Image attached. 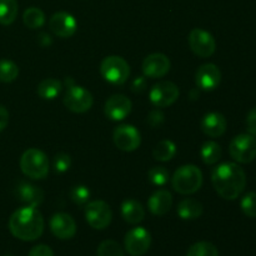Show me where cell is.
<instances>
[{
	"label": "cell",
	"mask_w": 256,
	"mask_h": 256,
	"mask_svg": "<svg viewBox=\"0 0 256 256\" xmlns=\"http://www.w3.org/2000/svg\"><path fill=\"white\" fill-rule=\"evenodd\" d=\"M70 199L76 205L88 204L90 199V190L84 185H76L70 190Z\"/></svg>",
	"instance_id": "obj_32"
},
{
	"label": "cell",
	"mask_w": 256,
	"mask_h": 256,
	"mask_svg": "<svg viewBox=\"0 0 256 256\" xmlns=\"http://www.w3.org/2000/svg\"><path fill=\"white\" fill-rule=\"evenodd\" d=\"M240 206L248 218H256V192H249L245 195L242 199Z\"/></svg>",
	"instance_id": "obj_33"
},
{
	"label": "cell",
	"mask_w": 256,
	"mask_h": 256,
	"mask_svg": "<svg viewBox=\"0 0 256 256\" xmlns=\"http://www.w3.org/2000/svg\"><path fill=\"white\" fill-rule=\"evenodd\" d=\"M146 122H148V124L150 125V126L159 128L160 125L164 122V114H162V112H160L159 109L152 110V112H150V114H149V116H148Z\"/></svg>",
	"instance_id": "obj_35"
},
{
	"label": "cell",
	"mask_w": 256,
	"mask_h": 256,
	"mask_svg": "<svg viewBox=\"0 0 256 256\" xmlns=\"http://www.w3.org/2000/svg\"><path fill=\"white\" fill-rule=\"evenodd\" d=\"M186 256H219V252L212 242H199L190 246Z\"/></svg>",
	"instance_id": "obj_29"
},
{
	"label": "cell",
	"mask_w": 256,
	"mask_h": 256,
	"mask_svg": "<svg viewBox=\"0 0 256 256\" xmlns=\"http://www.w3.org/2000/svg\"><path fill=\"white\" fill-rule=\"evenodd\" d=\"M4 256H14V255H12V254H6V255H4Z\"/></svg>",
	"instance_id": "obj_42"
},
{
	"label": "cell",
	"mask_w": 256,
	"mask_h": 256,
	"mask_svg": "<svg viewBox=\"0 0 256 256\" xmlns=\"http://www.w3.org/2000/svg\"><path fill=\"white\" fill-rule=\"evenodd\" d=\"M29 256H54V252L48 245H36L30 250Z\"/></svg>",
	"instance_id": "obj_36"
},
{
	"label": "cell",
	"mask_w": 256,
	"mask_h": 256,
	"mask_svg": "<svg viewBox=\"0 0 256 256\" xmlns=\"http://www.w3.org/2000/svg\"><path fill=\"white\" fill-rule=\"evenodd\" d=\"M100 72L108 82L112 85H122L130 75V66L122 56H106L100 64Z\"/></svg>",
	"instance_id": "obj_5"
},
{
	"label": "cell",
	"mask_w": 256,
	"mask_h": 256,
	"mask_svg": "<svg viewBox=\"0 0 256 256\" xmlns=\"http://www.w3.org/2000/svg\"><path fill=\"white\" fill-rule=\"evenodd\" d=\"M19 75V68L14 62L8 59L0 60V82H12Z\"/></svg>",
	"instance_id": "obj_28"
},
{
	"label": "cell",
	"mask_w": 256,
	"mask_h": 256,
	"mask_svg": "<svg viewBox=\"0 0 256 256\" xmlns=\"http://www.w3.org/2000/svg\"><path fill=\"white\" fill-rule=\"evenodd\" d=\"M150 245H152V236H150V232L144 228H134L125 235L124 246L129 255H145L150 249Z\"/></svg>",
	"instance_id": "obj_9"
},
{
	"label": "cell",
	"mask_w": 256,
	"mask_h": 256,
	"mask_svg": "<svg viewBox=\"0 0 256 256\" xmlns=\"http://www.w3.org/2000/svg\"><path fill=\"white\" fill-rule=\"evenodd\" d=\"M195 78V82L199 89L212 92L219 86L222 82V72L215 64H204L198 69Z\"/></svg>",
	"instance_id": "obj_16"
},
{
	"label": "cell",
	"mask_w": 256,
	"mask_h": 256,
	"mask_svg": "<svg viewBox=\"0 0 256 256\" xmlns=\"http://www.w3.org/2000/svg\"><path fill=\"white\" fill-rule=\"evenodd\" d=\"M49 26L52 32L59 38L72 36L76 32L78 22L72 14L66 12H55L49 20Z\"/></svg>",
	"instance_id": "obj_14"
},
{
	"label": "cell",
	"mask_w": 256,
	"mask_h": 256,
	"mask_svg": "<svg viewBox=\"0 0 256 256\" xmlns=\"http://www.w3.org/2000/svg\"><path fill=\"white\" fill-rule=\"evenodd\" d=\"M20 169L30 179H44L49 172V160L42 150L28 149L20 158Z\"/></svg>",
	"instance_id": "obj_4"
},
{
	"label": "cell",
	"mask_w": 256,
	"mask_h": 256,
	"mask_svg": "<svg viewBox=\"0 0 256 256\" xmlns=\"http://www.w3.org/2000/svg\"><path fill=\"white\" fill-rule=\"evenodd\" d=\"M50 230L60 240H69L76 234V222L65 212H58L50 219Z\"/></svg>",
	"instance_id": "obj_15"
},
{
	"label": "cell",
	"mask_w": 256,
	"mask_h": 256,
	"mask_svg": "<svg viewBox=\"0 0 256 256\" xmlns=\"http://www.w3.org/2000/svg\"><path fill=\"white\" fill-rule=\"evenodd\" d=\"M38 40H39V42L42 46H48V45L52 44V38L48 34H45V32H42V34L39 35V39Z\"/></svg>",
	"instance_id": "obj_40"
},
{
	"label": "cell",
	"mask_w": 256,
	"mask_h": 256,
	"mask_svg": "<svg viewBox=\"0 0 256 256\" xmlns=\"http://www.w3.org/2000/svg\"><path fill=\"white\" fill-rule=\"evenodd\" d=\"M229 152L235 162L249 164L256 158V139L252 134H240L232 140Z\"/></svg>",
	"instance_id": "obj_6"
},
{
	"label": "cell",
	"mask_w": 256,
	"mask_h": 256,
	"mask_svg": "<svg viewBox=\"0 0 256 256\" xmlns=\"http://www.w3.org/2000/svg\"><path fill=\"white\" fill-rule=\"evenodd\" d=\"M179 95V88L174 82H160L150 90V102L156 108H168L176 102Z\"/></svg>",
	"instance_id": "obj_11"
},
{
	"label": "cell",
	"mask_w": 256,
	"mask_h": 256,
	"mask_svg": "<svg viewBox=\"0 0 256 256\" xmlns=\"http://www.w3.org/2000/svg\"><path fill=\"white\" fill-rule=\"evenodd\" d=\"M44 218L34 206H24L12 212L9 219V230L16 239L34 242L44 232Z\"/></svg>",
	"instance_id": "obj_2"
},
{
	"label": "cell",
	"mask_w": 256,
	"mask_h": 256,
	"mask_svg": "<svg viewBox=\"0 0 256 256\" xmlns=\"http://www.w3.org/2000/svg\"><path fill=\"white\" fill-rule=\"evenodd\" d=\"M122 216L129 224H139L144 220L145 210L139 202L128 199L122 205Z\"/></svg>",
	"instance_id": "obj_21"
},
{
	"label": "cell",
	"mask_w": 256,
	"mask_h": 256,
	"mask_svg": "<svg viewBox=\"0 0 256 256\" xmlns=\"http://www.w3.org/2000/svg\"><path fill=\"white\" fill-rule=\"evenodd\" d=\"M200 155H202V159L205 164L214 165L222 158V148H220V145L218 142H206L202 146Z\"/></svg>",
	"instance_id": "obj_26"
},
{
	"label": "cell",
	"mask_w": 256,
	"mask_h": 256,
	"mask_svg": "<svg viewBox=\"0 0 256 256\" xmlns=\"http://www.w3.org/2000/svg\"><path fill=\"white\" fill-rule=\"evenodd\" d=\"M9 124V112L6 110V108L0 105V132L5 129Z\"/></svg>",
	"instance_id": "obj_39"
},
{
	"label": "cell",
	"mask_w": 256,
	"mask_h": 256,
	"mask_svg": "<svg viewBox=\"0 0 256 256\" xmlns=\"http://www.w3.org/2000/svg\"><path fill=\"white\" fill-rule=\"evenodd\" d=\"M176 212L182 220H195L202 216V204L195 199H184L178 205Z\"/></svg>",
	"instance_id": "obj_22"
},
{
	"label": "cell",
	"mask_w": 256,
	"mask_h": 256,
	"mask_svg": "<svg viewBox=\"0 0 256 256\" xmlns=\"http://www.w3.org/2000/svg\"><path fill=\"white\" fill-rule=\"evenodd\" d=\"M246 126H248V132H249L252 135H254V136H256V108H254L252 110H250V112L248 114Z\"/></svg>",
	"instance_id": "obj_37"
},
{
	"label": "cell",
	"mask_w": 256,
	"mask_h": 256,
	"mask_svg": "<svg viewBox=\"0 0 256 256\" xmlns=\"http://www.w3.org/2000/svg\"><path fill=\"white\" fill-rule=\"evenodd\" d=\"M172 206V196L170 192L165 189L156 190L152 196L149 198L148 202V208H149L150 212L158 216H162L166 214Z\"/></svg>",
	"instance_id": "obj_20"
},
{
	"label": "cell",
	"mask_w": 256,
	"mask_h": 256,
	"mask_svg": "<svg viewBox=\"0 0 256 256\" xmlns=\"http://www.w3.org/2000/svg\"><path fill=\"white\" fill-rule=\"evenodd\" d=\"M52 166H54V170L56 172H65L72 166V159L65 152H59V154H56L54 156Z\"/></svg>",
	"instance_id": "obj_34"
},
{
	"label": "cell",
	"mask_w": 256,
	"mask_h": 256,
	"mask_svg": "<svg viewBox=\"0 0 256 256\" xmlns=\"http://www.w3.org/2000/svg\"><path fill=\"white\" fill-rule=\"evenodd\" d=\"M212 182L222 199L235 200L244 192L246 175L235 162H224L212 170Z\"/></svg>",
	"instance_id": "obj_1"
},
{
	"label": "cell",
	"mask_w": 256,
	"mask_h": 256,
	"mask_svg": "<svg viewBox=\"0 0 256 256\" xmlns=\"http://www.w3.org/2000/svg\"><path fill=\"white\" fill-rule=\"evenodd\" d=\"M22 22H24L25 26L29 29H40L45 24V14L42 9L36 6L28 8L22 15Z\"/></svg>",
	"instance_id": "obj_25"
},
{
	"label": "cell",
	"mask_w": 256,
	"mask_h": 256,
	"mask_svg": "<svg viewBox=\"0 0 256 256\" xmlns=\"http://www.w3.org/2000/svg\"><path fill=\"white\" fill-rule=\"evenodd\" d=\"M226 119L220 112H209L202 120V130L210 138L222 136L226 130Z\"/></svg>",
	"instance_id": "obj_19"
},
{
	"label": "cell",
	"mask_w": 256,
	"mask_h": 256,
	"mask_svg": "<svg viewBox=\"0 0 256 256\" xmlns=\"http://www.w3.org/2000/svg\"><path fill=\"white\" fill-rule=\"evenodd\" d=\"M189 45L195 55L200 58H210L216 49V42L209 32L204 29H192L189 34Z\"/></svg>",
	"instance_id": "obj_10"
},
{
	"label": "cell",
	"mask_w": 256,
	"mask_h": 256,
	"mask_svg": "<svg viewBox=\"0 0 256 256\" xmlns=\"http://www.w3.org/2000/svg\"><path fill=\"white\" fill-rule=\"evenodd\" d=\"M152 155H154V158L158 162H169V160H172L176 155V145L172 140H162L155 146Z\"/></svg>",
	"instance_id": "obj_27"
},
{
	"label": "cell",
	"mask_w": 256,
	"mask_h": 256,
	"mask_svg": "<svg viewBox=\"0 0 256 256\" xmlns=\"http://www.w3.org/2000/svg\"><path fill=\"white\" fill-rule=\"evenodd\" d=\"M92 102H94V99H92V92L79 85H72L68 88L65 92L64 105L72 112H78V114L86 112L88 110L92 109Z\"/></svg>",
	"instance_id": "obj_8"
},
{
	"label": "cell",
	"mask_w": 256,
	"mask_h": 256,
	"mask_svg": "<svg viewBox=\"0 0 256 256\" xmlns=\"http://www.w3.org/2000/svg\"><path fill=\"white\" fill-rule=\"evenodd\" d=\"M15 195H16L18 200L26 204L28 206L38 208L44 200V192L40 188L24 182H22L16 186Z\"/></svg>",
	"instance_id": "obj_18"
},
{
	"label": "cell",
	"mask_w": 256,
	"mask_h": 256,
	"mask_svg": "<svg viewBox=\"0 0 256 256\" xmlns=\"http://www.w3.org/2000/svg\"><path fill=\"white\" fill-rule=\"evenodd\" d=\"M112 139H114V142L118 149L126 152L136 150L140 146V142H142V136H140L139 130L132 126V125L128 124L118 126L114 130Z\"/></svg>",
	"instance_id": "obj_12"
},
{
	"label": "cell",
	"mask_w": 256,
	"mask_h": 256,
	"mask_svg": "<svg viewBox=\"0 0 256 256\" xmlns=\"http://www.w3.org/2000/svg\"><path fill=\"white\" fill-rule=\"evenodd\" d=\"M146 85H148V82L146 79H145V76H138L136 79L132 82V90L135 92V94H140V92H145Z\"/></svg>",
	"instance_id": "obj_38"
},
{
	"label": "cell",
	"mask_w": 256,
	"mask_h": 256,
	"mask_svg": "<svg viewBox=\"0 0 256 256\" xmlns=\"http://www.w3.org/2000/svg\"><path fill=\"white\" fill-rule=\"evenodd\" d=\"M105 115L114 122L124 120L132 112V102L125 95H112L105 102Z\"/></svg>",
	"instance_id": "obj_17"
},
{
	"label": "cell",
	"mask_w": 256,
	"mask_h": 256,
	"mask_svg": "<svg viewBox=\"0 0 256 256\" xmlns=\"http://www.w3.org/2000/svg\"><path fill=\"white\" fill-rule=\"evenodd\" d=\"M85 219L92 229L102 230L109 226L112 222V209L106 202L102 200L88 202L85 206Z\"/></svg>",
	"instance_id": "obj_7"
},
{
	"label": "cell",
	"mask_w": 256,
	"mask_h": 256,
	"mask_svg": "<svg viewBox=\"0 0 256 256\" xmlns=\"http://www.w3.org/2000/svg\"><path fill=\"white\" fill-rule=\"evenodd\" d=\"M65 84L68 85V88L72 86V85H74V80H72V78H66V79H65Z\"/></svg>",
	"instance_id": "obj_41"
},
{
	"label": "cell",
	"mask_w": 256,
	"mask_h": 256,
	"mask_svg": "<svg viewBox=\"0 0 256 256\" xmlns=\"http://www.w3.org/2000/svg\"><path fill=\"white\" fill-rule=\"evenodd\" d=\"M202 172L195 165H182L172 178V185L175 192L182 195H192L200 190L202 185Z\"/></svg>",
	"instance_id": "obj_3"
},
{
	"label": "cell",
	"mask_w": 256,
	"mask_h": 256,
	"mask_svg": "<svg viewBox=\"0 0 256 256\" xmlns=\"http://www.w3.org/2000/svg\"><path fill=\"white\" fill-rule=\"evenodd\" d=\"M19 5L16 0H0V24L10 25L16 19Z\"/></svg>",
	"instance_id": "obj_24"
},
{
	"label": "cell",
	"mask_w": 256,
	"mask_h": 256,
	"mask_svg": "<svg viewBox=\"0 0 256 256\" xmlns=\"http://www.w3.org/2000/svg\"><path fill=\"white\" fill-rule=\"evenodd\" d=\"M62 84L60 80L52 79V78H48V79L42 80L39 85H38V95L44 100H52L60 94L62 92Z\"/></svg>",
	"instance_id": "obj_23"
},
{
	"label": "cell",
	"mask_w": 256,
	"mask_h": 256,
	"mask_svg": "<svg viewBox=\"0 0 256 256\" xmlns=\"http://www.w3.org/2000/svg\"><path fill=\"white\" fill-rule=\"evenodd\" d=\"M142 69L144 76L152 78V79L164 78L170 70V60L166 55L160 54V52L150 54L142 62Z\"/></svg>",
	"instance_id": "obj_13"
},
{
	"label": "cell",
	"mask_w": 256,
	"mask_h": 256,
	"mask_svg": "<svg viewBox=\"0 0 256 256\" xmlns=\"http://www.w3.org/2000/svg\"><path fill=\"white\" fill-rule=\"evenodd\" d=\"M148 179L156 186H164L170 179L169 170L164 166H154L148 172Z\"/></svg>",
	"instance_id": "obj_30"
},
{
	"label": "cell",
	"mask_w": 256,
	"mask_h": 256,
	"mask_svg": "<svg viewBox=\"0 0 256 256\" xmlns=\"http://www.w3.org/2000/svg\"><path fill=\"white\" fill-rule=\"evenodd\" d=\"M96 256H125L122 248L114 240H104L98 246Z\"/></svg>",
	"instance_id": "obj_31"
}]
</instances>
